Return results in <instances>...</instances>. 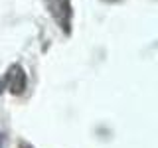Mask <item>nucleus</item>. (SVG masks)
<instances>
[{
    "mask_svg": "<svg viewBox=\"0 0 158 148\" xmlns=\"http://www.w3.org/2000/svg\"><path fill=\"white\" fill-rule=\"evenodd\" d=\"M46 6L56 20V24L61 28L63 34H71V22H73V8L71 0H46Z\"/></svg>",
    "mask_w": 158,
    "mask_h": 148,
    "instance_id": "f257e3e1",
    "label": "nucleus"
},
{
    "mask_svg": "<svg viewBox=\"0 0 158 148\" xmlns=\"http://www.w3.org/2000/svg\"><path fill=\"white\" fill-rule=\"evenodd\" d=\"M4 85L8 87V91L12 93L14 97L16 95H22L28 87V77H26V71L20 63H12L6 71V79H4Z\"/></svg>",
    "mask_w": 158,
    "mask_h": 148,
    "instance_id": "f03ea898",
    "label": "nucleus"
},
{
    "mask_svg": "<svg viewBox=\"0 0 158 148\" xmlns=\"http://www.w3.org/2000/svg\"><path fill=\"white\" fill-rule=\"evenodd\" d=\"M2 146H4V134L0 132V148H2Z\"/></svg>",
    "mask_w": 158,
    "mask_h": 148,
    "instance_id": "7ed1b4c3",
    "label": "nucleus"
},
{
    "mask_svg": "<svg viewBox=\"0 0 158 148\" xmlns=\"http://www.w3.org/2000/svg\"><path fill=\"white\" fill-rule=\"evenodd\" d=\"M2 91H4V81L0 79V95H2Z\"/></svg>",
    "mask_w": 158,
    "mask_h": 148,
    "instance_id": "20e7f679",
    "label": "nucleus"
},
{
    "mask_svg": "<svg viewBox=\"0 0 158 148\" xmlns=\"http://www.w3.org/2000/svg\"><path fill=\"white\" fill-rule=\"evenodd\" d=\"M20 148H32V146H28V144H20Z\"/></svg>",
    "mask_w": 158,
    "mask_h": 148,
    "instance_id": "39448f33",
    "label": "nucleus"
}]
</instances>
